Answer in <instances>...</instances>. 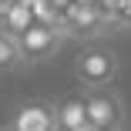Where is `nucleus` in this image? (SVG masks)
<instances>
[{"mask_svg":"<svg viewBox=\"0 0 131 131\" xmlns=\"http://www.w3.org/2000/svg\"><path fill=\"white\" fill-rule=\"evenodd\" d=\"M84 101V118L101 128V131H118L121 121H124V104L114 91H108V84L104 88H88V94L81 97Z\"/></svg>","mask_w":131,"mask_h":131,"instance_id":"obj_1","label":"nucleus"},{"mask_svg":"<svg viewBox=\"0 0 131 131\" xmlns=\"http://www.w3.org/2000/svg\"><path fill=\"white\" fill-rule=\"evenodd\" d=\"M104 24H108V17H104V10L97 7V0H71L67 7H61L57 27H61V34L91 37V34H97L104 27Z\"/></svg>","mask_w":131,"mask_h":131,"instance_id":"obj_2","label":"nucleus"},{"mask_svg":"<svg viewBox=\"0 0 131 131\" xmlns=\"http://www.w3.org/2000/svg\"><path fill=\"white\" fill-rule=\"evenodd\" d=\"M74 77L84 88H104L118 77V57L111 50H81L74 57Z\"/></svg>","mask_w":131,"mask_h":131,"instance_id":"obj_3","label":"nucleus"},{"mask_svg":"<svg viewBox=\"0 0 131 131\" xmlns=\"http://www.w3.org/2000/svg\"><path fill=\"white\" fill-rule=\"evenodd\" d=\"M61 27H54V24H30L24 34H17V47H20V61L24 64H37L44 57H50L61 44Z\"/></svg>","mask_w":131,"mask_h":131,"instance_id":"obj_4","label":"nucleus"},{"mask_svg":"<svg viewBox=\"0 0 131 131\" xmlns=\"http://www.w3.org/2000/svg\"><path fill=\"white\" fill-rule=\"evenodd\" d=\"M14 131H57V118H54V108L44 101H30V104H20L14 111V121H10Z\"/></svg>","mask_w":131,"mask_h":131,"instance_id":"obj_5","label":"nucleus"},{"mask_svg":"<svg viewBox=\"0 0 131 131\" xmlns=\"http://www.w3.org/2000/svg\"><path fill=\"white\" fill-rule=\"evenodd\" d=\"M34 24V14H30V4L27 0H7L4 10H0V27H4L7 34H24Z\"/></svg>","mask_w":131,"mask_h":131,"instance_id":"obj_6","label":"nucleus"},{"mask_svg":"<svg viewBox=\"0 0 131 131\" xmlns=\"http://www.w3.org/2000/svg\"><path fill=\"white\" fill-rule=\"evenodd\" d=\"M54 118H57V131H74L77 124H84V101L81 97H67L54 108Z\"/></svg>","mask_w":131,"mask_h":131,"instance_id":"obj_7","label":"nucleus"},{"mask_svg":"<svg viewBox=\"0 0 131 131\" xmlns=\"http://www.w3.org/2000/svg\"><path fill=\"white\" fill-rule=\"evenodd\" d=\"M17 64H24V61H20L17 37L7 34V30H0V71H10V67H17Z\"/></svg>","mask_w":131,"mask_h":131,"instance_id":"obj_8","label":"nucleus"},{"mask_svg":"<svg viewBox=\"0 0 131 131\" xmlns=\"http://www.w3.org/2000/svg\"><path fill=\"white\" fill-rule=\"evenodd\" d=\"M27 4H30V14H34V20H37V24H54V27H57L61 10L50 4V0H27Z\"/></svg>","mask_w":131,"mask_h":131,"instance_id":"obj_9","label":"nucleus"},{"mask_svg":"<svg viewBox=\"0 0 131 131\" xmlns=\"http://www.w3.org/2000/svg\"><path fill=\"white\" fill-rule=\"evenodd\" d=\"M111 27H131V0H118V4H114Z\"/></svg>","mask_w":131,"mask_h":131,"instance_id":"obj_10","label":"nucleus"},{"mask_svg":"<svg viewBox=\"0 0 131 131\" xmlns=\"http://www.w3.org/2000/svg\"><path fill=\"white\" fill-rule=\"evenodd\" d=\"M114 4H118V0H97V7L104 10V17H108V24H111V10H114Z\"/></svg>","mask_w":131,"mask_h":131,"instance_id":"obj_11","label":"nucleus"},{"mask_svg":"<svg viewBox=\"0 0 131 131\" xmlns=\"http://www.w3.org/2000/svg\"><path fill=\"white\" fill-rule=\"evenodd\" d=\"M74 131H101V128H94V124H91V121H84V124H77V128H74Z\"/></svg>","mask_w":131,"mask_h":131,"instance_id":"obj_12","label":"nucleus"},{"mask_svg":"<svg viewBox=\"0 0 131 131\" xmlns=\"http://www.w3.org/2000/svg\"><path fill=\"white\" fill-rule=\"evenodd\" d=\"M50 4H54V7L61 10V7H67V4H71V0H50Z\"/></svg>","mask_w":131,"mask_h":131,"instance_id":"obj_13","label":"nucleus"},{"mask_svg":"<svg viewBox=\"0 0 131 131\" xmlns=\"http://www.w3.org/2000/svg\"><path fill=\"white\" fill-rule=\"evenodd\" d=\"M4 131H14V128H4Z\"/></svg>","mask_w":131,"mask_h":131,"instance_id":"obj_14","label":"nucleus"},{"mask_svg":"<svg viewBox=\"0 0 131 131\" xmlns=\"http://www.w3.org/2000/svg\"><path fill=\"white\" fill-rule=\"evenodd\" d=\"M0 30H4V27H0Z\"/></svg>","mask_w":131,"mask_h":131,"instance_id":"obj_15","label":"nucleus"}]
</instances>
